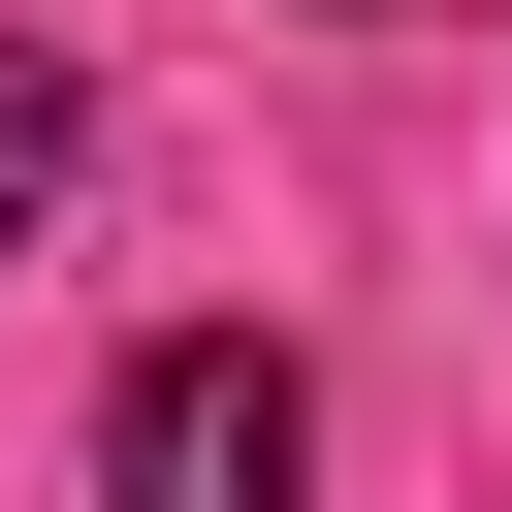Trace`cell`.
Returning a JSON list of instances; mask_svg holds the SVG:
<instances>
[{
    "label": "cell",
    "instance_id": "1",
    "mask_svg": "<svg viewBox=\"0 0 512 512\" xmlns=\"http://www.w3.org/2000/svg\"><path fill=\"white\" fill-rule=\"evenodd\" d=\"M96 512H320V384H288L256 320H160V352L96 384Z\"/></svg>",
    "mask_w": 512,
    "mask_h": 512
},
{
    "label": "cell",
    "instance_id": "2",
    "mask_svg": "<svg viewBox=\"0 0 512 512\" xmlns=\"http://www.w3.org/2000/svg\"><path fill=\"white\" fill-rule=\"evenodd\" d=\"M64 160H96V96H64V32H0V256L64 224Z\"/></svg>",
    "mask_w": 512,
    "mask_h": 512
}]
</instances>
